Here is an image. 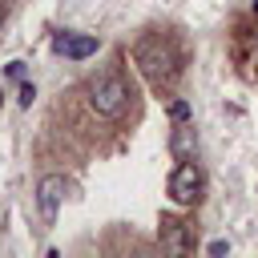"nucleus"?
<instances>
[{"label":"nucleus","mask_w":258,"mask_h":258,"mask_svg":"<svg viewBox=\"0 0 258 258\" xmlns=\"http://www.w3.org/2000/svg\"><path fill=\"white\" fill-rule=\"evenodd\" d=\"M189 117H194V109H189V101H181V97H173V101H169V121H173V125H185Z\"/></svg>","instance_id":"0eeeda50"},{"label":"nucleus","mask_w":258,"mask_h":258,"mask_svg":"<svg viewBox=\"0 0 258 258\" xmlns=\"http://www.w3.org/2000/svg\"><path fill=\"white\" fill-rule=\"evenodd\" d=\"M254 16H258V0H254Z\"/></svg>","instance_id":"f8f14e48"},{"label":"nucleus","mask_w":258,"mask_h":258,"mask_svg":"<svg viewBox=\"0 0 258 258\" xmlns=\"http://www.w3.org/2000/svg\"><path fill=\"white\" fill-rule=\"evenodd\" d=\"M64 177L60 173H48V177H40L36 181V210H40V218L52 226L56 222V210H60V202H64Z\"/></svg>","instance_id":"39448f33"},{"label":"nucleus","mask_w":258,"mask_h":258,"mask_svg":"<svg viewBox=\"0 0 258 258\" xmlns=\"http://www.w3.org/2000/svg\"><path fill=\"white\" fill-rule=\"evenodd\" d=\"M226 250H230V242H222V238H218V242H210V254H226Z\"/></svg>","instance_id":"9d476101"},{"label":"nucleus","mask_w":258,"mask_h":258,"mask_svg":"<svg viewBox=\"0 0 258 258\" xmlns=\"http://www.w3.org/2000/svg\"><path fill=\"white\" fill-rule=\"evenodd\" d=\"M4 16H8V0H0V24H4Z\"/></svg>","instance_id":"9b49d317"},{"label":"nucleus","mask_w":258,"mask_h":258,"mask_svg":"<svg viewBox=\"0 0 258 258\" xmlns=\"http://www.w3.org/2000/svg\"><path fill=\"white\" fill-rule=\"evenodd\" d=\"M8 77H12V81H20V77H24V64H20V60H12V64H8Z\"/></svg>","instance_id":"6e6552de"},{"label":"nucleus","mask_w":258,"mask_h":258,"mask_svg":"<svg viewBox=\"0 0 258 258\" xmlns=\"http://www.w3.org/2000/svg\"><path fill=\"white\" fill-rule=\"evenodd\" d=\"M133 60H137V69L153 93H169L181 81V48L161 32H145L133 44Z\"/></svg>","instance_id":"f257e3e1"},{"label":"nucleus","mask_w":258,"mask_h":258,"mask_svg":"<svg viewBox=\"0 0 258 258\" xmlns=\"http://www.w3.org/2000/svg\"><path fill=\"white\" fill-rule=\"evenodd\" d=\"M169 198L177 202V206H198L202 202V194H206V173H202V165L194 161V157H181L177 161V169L169 173Z\"/></svg>","instance_id":"7ed1b4c3"},{"label":"nucleus","mask_w":258,"mask_h":258,"mask_svg":"<svg viewBox=\"0 0 258 258\" xmlns=\"http://www.w3.org/2000/svg\"><path fill=\"white\" fill-rule=\"evenodd\" d=\"M85 101H89V109H93L97 117L121 121V117L129 113V105H133V89H129V81L121 77V69H101L97 77H89Z\"/></svg>","instance_id":"f03ea898"},{"label":"nucleus","mask_w":258,"mask_h":258,"mask_svg":"<svg viewBox=\"0 0 258 258\" xmlns=\"http://www.w3.org/2000/svg\"><path fill=\"white\" fill-rule=\"evenodd\" d=\"M52 48H56L60 56H69V60H85V56H93V52H97V36H81V32H60V36L52 40Z\"/></svg>","instance_id":"423d86ee"},{"label":"nucleus","mask_w":258,"mask_h":258,"mask_svg":"<svg viewBox=\"0 0 258 258\" xmlns=\"http://www.w3.org/2000/svg\"><path fill=\"white\" fill-rule=\"evenodd\" d=\"M157 238H161V246L169 250V254H189L194 250V226L185 222V218H177V214H161V226H157Z\"/></svg>","instance_id":"20e7f679"},{"label":"nucleus","mask_w":258,"mask_h":258,"mask_svg":"<svg viewBox=\"0 0 258 258\" xmlns=\"http://www.w3.org/2000/svg\"><path fill=\"white\" fill-rule=\"evenodd\" d=\"M32 97H36V89H32V85H24V89H20V105H32Z\"/></svg>","instance_id":"1a4fd4ad"}]
</instances>
